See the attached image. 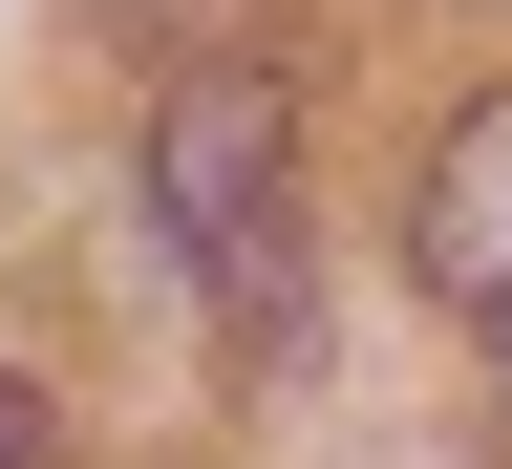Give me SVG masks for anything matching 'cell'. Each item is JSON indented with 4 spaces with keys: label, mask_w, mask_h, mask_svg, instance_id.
I'll return each instance as SVG.
<instances>
[{
    "label": "cell",
    "mask_w": 512,
    "mask_h": 469,
    "mask_svg": "<svg viewBox=\"0 0 512 469\" xmlns=\"http://www.w3.org/2000/svg\"><path fill=\"white\" fill-rule=\"evenodd\" d=\"M150 214H171V256H192L235 320L299 299V107L256 86V64H214V86L150 107Z\"/></svg>",
    "instance_id": "1"
},
{
    "label": "cell",
    "mask_w": 512,
    "mask_h": 469,
    "mask_svg": "<svg viewBox=\"0 0 512 469\" xmlns=\"http://www.w3.org/2000/svg\"><path fill=\"white\" fill-rule=\"evenodd\" d=\"M406 278L470 320V342H512V86H470L427 128V192H406Z\"/></svg>",
    "instance_id": "2"
},
{
    "label": "cell",
    "mask_w": 512,
    "mask_h": 469,
    "mask_svg": "<svg viewBox=\"0 0 512 469\" xmlns=\"http://www.w3.org/2000/svg\"><path fill=\"white\" fill-rule=\"evenodd\" d=\"M0 469H43V384H0Z\"/></svg>",
    "instance_id": "3"
}]
</instances>
